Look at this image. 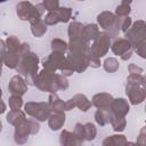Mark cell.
<instances>
[{
	"label": "cell",
	"instance_id": "1",
	"mask_svg": "<svg viewBox=\"0 0 146 146\" xmlns=\"http://www.w3.org/2000/svg\"><path fill=\"white\" fill-rule=\"evenodd\" d=\"M5 1H7V0H0V2H5Z\"/></svg>",
	"mask_w": 146,
	"mask_h": 146
}]
</instances>
